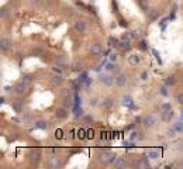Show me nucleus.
Masks as SVG:
<instances>
[{
	"mask_svg": "<svg viewBox=\"0 0 183 169\" xmlns=\"http://www.w3.org/2000/svg\"><path fill=\"white\" fill-rule=\"evenodd\" d=\"M146 14H148V17H149V18H151V20H158V18H159V16H161V14H159V11L158 10H155V9H149V10L146 11Z\"/></svg>",
	"mask_w": 183,
	"mask_h": 169,
	"instance_id": "a211bd4d",
	"label": "nucleus"
},
{
	"mask_svg": "<svg viewBox=\"0 0 183 169\" xmlns=\"http://www.w3.org/2000/svg\"><path fill=\"white\" fill-rule=\"evenodd\" d=\"M175 83H176V78L175 76H168L166 79H165V84L166 86H173Z\"/></svg>",
	"mask_w": 183,
	"mask_h": 169,
	"instance_id": "bb28decb",
	"label": "nucleus"
},
{
	"mask_svg": "<svg viewBox=\"0 0 183 169\" xmlns=\"http://www.w3.org/2000/svg\"><path fill=\"white\" fill-rule=\"evenodd\" d=\"M100 106L104 107V109H111V107L114 106V100L111 99V97H104V99L100 101Z\"/></svg>",
	"mask_w": 183,
	"mask_h": 169,
	"instance_id": "2eb2a0df",
	"label": "nucleus"
},
{
	"mask_svg": "<svg viewBox=\"0 0 183 169\" xmlns=\"http://www.w3.org/2000/svg\"><path fill=\"white\" fill-rule=\"evenodd\" d=\"M128 62L135 66V65H138V63L141 62V57L140 55H137V54H132V55H130L128 57Z\"/></svg>",
	"mask_w": 183,
	"mask_h": 169,
	"instance_id": "6ab92c4d",
	"label": "nucleus"
},
{
	"mask_svg": "<svg viewBox=\"0 0 183 169\" xmlns=\"http://www.w3.org/2000/svg\"><path fill=\"white\" fill-rule=\"evenodd\" d=\"M119 48L121 49V51H124V52H127V51H130L131 49V41H128V40H120V44H119Z\"/></svg>",
	"mask_w": 183,
	"mask_h": 169,
	"instance_id": "4468645a",
	"label": "nucleus"
},
{
	"mask_svg": "<svg viewBox=\"0 0 183 169\" xmlns=\"http://www.w3.org/2000/svg\"><path fill=\"white\" fill-rule=\"evenodd\" d=\"M168 87H169V86H166V84H163V86H162L161 89H159V93H161V95L163 96V97H166V96L169 95V92H168Z\"/></svg>",
	"mask_w": 183,
	"mask_h": 169,
	"instance_id": "c85d7f7f",
	"label": "nucleus"
},
{
	"mask_svg": "<svg viewBox=\"0 0 183 169\" xmlns=\"http://www.w3.org/2000/svg\"><path fill=\"white\" fill-rule=\"evenodd\" d=\"M52 84L54 86H61V84L64 83V76H62V73H56L52 76Z\"/></svg>",
	"mask_w": 183,
	"mask_h": 169,
	"instance_id": "dca6fc26",
	"label": "nucleus"
},
{
	"mask_svg": "<svg viewBox=\"0 0 183 169\" xmlns=\"http://www.w3.org/2000/svg\"><path fill=\"white\" fill-rule=\"evenodd\" d=\"M113 165H114V168H117V169H125L130 165V162L125 158H117L114 161Z\"/></svg>",
	"mask_w": 183,
	"mask_h": 169,
	"instance_id": "9b49d317",
	"label": "nucleus"
},
{
	"mask_svg": "<svg viewBox=\"0 0 183 169\" xmlns=\"http://www.w3.org/2000/svg\"><path fill=\"white\" fill-rule=\"evenodd\" d=\"M96 104H97V99H96V97L90 99V106H96Z\"/></svg>",
	"mask_w": 183,
	"mask_h": 169,
	"instance_id": "37998d69",
	"label": "nucleus"
},
{
	"mask_svg": "<svg viewBox=\"0 0 183 169\" xmlns=\"http://www.w3.org/2000/svg\"><path fill=\"white\" fill-rule=\"evenodd\" d=\"M176 101H178V104H180V106H183V90L182 92H179L178 95H176Z\"/></svg>",
	"mask_w": 183,
	"mask_h": 169,
	"instance_id": "7c9ffc66",
	"label": "nucleus"
},
{
	"mask_svg": "<svg viewBox=\"0 0 183 169\" xmlns=\"http://www.w3.org/2000/svg\"><path fill=\"white\" fill-rule=\"evenodd\" d=\"M70 69H72L73 72H79V73H81L82 71H83V65H82L79 61H75V62L70 65Z\"/></svg>",
	"mask_w": 183,
	"mask_h": 169,
	"instance_id": "aec40b11",
	"label": "nucleus"
},
{
	"mask_svg": "<svg viewBox=\"0 0 183 169\" xmlns=\"http://www.w3.org/2000/svg\"><path fill=\"white\" fill-rule=\"evenodd\" d=\"M89 52H90V55H93V57H99V55L102 54V45H100L99 42H93V44H90Z\"/></svg>",
	"mask_w": 183,
	"mask_h": 169,
	"instance_id": "423d86ee",
	"label": "nucleus"
},
{
	"mask_svg": "<svg viewBox=\"0 0 183 169\" xmlns=\"http://www.w3.org/2000/svg\"><path fill=\"white\" fill-rule=\"evenodd\" d=\"M117 57H119V55H117L116 52H111V54H110V57H108L110 62H116V61H117Z\"/></svg>",
	"mask_w": 183,
	"mask_h": 169,
	"instance_id": "e433bc0d",
	"label": "nucleus"
},
{
	"mask_svg": "<svg viewBox=\"0 0 183 169\" xmlns=\"http://www.w3.org/2000/svg\"><path fill=\"white\" fill-rule=\"evenodd\" d=\"M127 83H128V79H127V76L124 73L116 75V86H117V87H124Z\"/></svg>",
	"mask_w": 183,
	"mask_h": 169,
	"instance_id": "6e6552de",
	"label": "nucleus"
},
{
	"mask_svg": "<svg viewBox=\"0 0 183 169\" xmlns=\"http://www.w3.org/2000/svg\"><path fill=\"white\" fill-rule=\"evenodd\" d=\"M99 79H100V82H102L104 86H107V87H110V86H113V84L116 83V76H113L110 72H107V73H102L100 76H99Z\"/></svg>",
	"mask_w": 183,
	"mask_h": 169,
	"instance_id": "f03ea898",
	"label": "nucleus"
},
{
	"mask_svg": "<svg viewBox=\"0 0 183 169\" xmlns=\"http://www.w3.org/2000/svg\"><path fill=\"white\" fill-rule=\"evenodd\" d=\"M159 155H161V154H159L158 149H149V151L146 152V157L151 158V159H158L159 158Z\"/></svg>",
	"mask_w": 183,
	"mask_h": 169,
	"instance_id": "4be33fe9",
	"label": "nucleus"
},
{
	"mask_svg": "<svg viewBox=\"0 0 183 169\" xmlns=\"http://www.w3.org/2000/svg\"><path fill=\"white\" fill-rule=\"evenodd\" d=\"M41 157H42V151L40 148H32L30 154H28V158H30L31 164H38L41 161Z\"/></svg>",
	"mask_w": 183,
	"mask_h": 169,
	"instance_id": "20e7f679",
	"label": "nucleus"
},
{
	"mask_svg": "<svg viewBox=\"0 0 183 169\" xmlns=\"http://www.w3.org/2000/svg\"><path fill=\"white\" fill-rule=\"evenodd\" d=\"M85 120H86V121H93V117L86 116V117H85Z\"/></svg>",
	"mask_w": 183,
	"mask_h": 169,
	"instance_id": "c03bdc74",
	"label": "nucleus"
},
{
	"mask_svg": "<svg viewBox=\"0 0 183 169\" xmlns=\"http://www.w3.org/2000/svg\"><path fill=\"white\" fill-rule=\"evenodd\" d=\"M142 124L145 128H154V127L158 124V118H156L155 114H146L144 118H142Z\"/></svg>",
	"mask_w": 183,
	"mask_h": 169,
	"instance_id": "7ed1b4c3",
	"label": "nucleus"
},
{
	"mask_svg": "<svg viewBox=\"0 0 183 169\" xmlns=\"http://www.w3.org/2000/svg\"><path fill=\"white\" fill-rule=\"evenodd\" d=\"M68 116H69V111H68V109H65V107H58L55 110V117L58 120H65Z\"/></svg>",
	"mask_w": 183,
	"mask_h": 169,
	"instance_id": "1a4fd4ad",
	"label": "nucleus"
},
{
	"mask_svg": "<svg viewBox=\"0 0 183 169\" xmlns=\"http://www.w3.org/2000/svg\"><path fill=\"white\" fill-rule=\"evenodd\" d=\"M66 65H62V63H58V62H55L54 65H52V69H54L56 73H62L64 72V69Z\"/></svg>",
	"mask_w": 183,
	"mask_h": 169,
	"instance_id": "b1692460",
	"label": "nucleus"
},
{
	"mask_svg": "<svg viewBox=\"0 0 183 169\" xmlns=\"http://www.w3.org/2000/svg\"><path fill=\"white\" fill-rule=\"evenodd\" d=\"M73 28H75L78 32H85L87 28L86 20H83V18H76V20L73 21Z\"/></svg>",
	"mask_w": 183,
	"mask_h": 169,
	"instance_id": "39448f33",
	"label": "nucleus"
},
{
	"mask_svg": "<svg viewBox=\"0 0 183 169\" xmlns=\"http://www.w3.org/2000/svg\"><path fill=\"white\" fill-rule=\"evenodd\" d=\"M135 166H137V168H148L149 164H148V161H145V159H141V161H138V162L135 164Z\"/></svg>",
	"mask_w": 183,
	"mask_h": 169,
	"instance_id": "cd10ccee",
	"label": "nucleus"
},
{
	"mask_svg": "<svg viewBox=\"0 0 183 169\" xmlns=\"http://www.w3.org/2000/svg\"><path fill=\"white\" fill-rule=\"evenodd\" d=\"M35 128H40V130H49L51 128V124L48 121H44V120H38L35 123Z\"/></svg>",
	"mask_w": 183,
	"mask_h": 169,
	"instance_id": "f3484780",
	"label": "nucleus"
},
{
	"mask_svg": "<svg viewBox=\"0 0 183 169\" xmlns=\"http://www.w3.org/2000/svg\"><path fill=\"white\" fill-rule=\"evenodd\" d=\"M121 38H123V40H128V41H131V40L134 38V34H132V32H124L123 35H121Z\"/></svg>",
	"mask_w": 183,
	"mask_h": 169,
	"instance_id": "473e14b6",
	"label": "nucleus"
},
{
	"mask_svg": "<svg viewBox=\"0 0 183 169\" xmlns=\"http://www.w3.org/2000/svg\"><path fill=\"white\" fill-rule=\"evenodd\" d=\"M13 45V42H11L10 38L7 37H3L0 40V49H1V52H6V51H9Z\"/></svg>",
	"mask_w": 183,
	"mask_h": 169,
	"instance_id": "0eeeda50",
	"label": "nucleus"
},
{
	"mask_svg": "<svg viewBox=\"0 0 183 169\" xmlns=\"http://www.w3.org/2000/svg\"><path fill=\"white\" fill-rule=\"evenodd\" d=\"M44 51L42 49H34V55H42Z\"/></svg>",
	"mask_w": 183,
	"mask_h": 169,
	"instance_id": "79ce46f5",
	"label": "nucleus"
},
{
	"mask_svg": "<svg viewBox=\"0 0 183 169\" xmlns=\"http://www.w3.org/2000/svg\"><path fill=\"white\" fill-rule=\"evenodd\" d=\"M140 47H141V49H148V44H146L145 41H141L140 42Z\"/></svg>",
	"mask_w": 183,
	"mask_h": 169,
	"instance_id": "58836bf2",
	"label": "nucleus"
},
{
	"mask_svg": "<svg viewBox=\"0 0 183 169\" xmlns=\"http://www.w3.org/2000/svg\"><path fill=\"white\" fill-rule=\"evenodd\" d=\"M135 1H137V4H138V7H140L141 10H144V11H148V10H149L148 0H135Z\"/></svg>",
	"mask_w": 183,
	"mask_h": 169,
	"instance_id": "412c9836",
	"label": "nucleus"
},
{
	"mask_svg": "<svg viewBox=\"0 0 183 169\" xmlns=\"http://www.w3.org/2000/svg\"><path fill=\"white\" fill-rule=\"evenodd\" d=\"M121 104L125 106V107H134V99L130 95H124L121 97Z\"/></svg>",
	"mask_w": 183,
	"mask_h": 169,
	"instance_id": "f8f14e48",
	"label": "nucleus"
},
{
	"mask_svg": "<svg viewBox=\"0 0 183 169\" xmlns=\"http://www.w3.org/2000/svg\"><path fill=\"white\" fill-rule=\"evenodd\" d=\"M11 107L14 109V111H16V113H20V111H21V104H20V103H13V104H11Z\"/></svg>",
	"mask_w": 183,
	"mask_h": 169,
	"instance_id": "c9c22d12",
	"label": "nucleus"
},
{
	"mask_svg": "<svg viewBox=\"0 0 183 169\" xmlns=\"http://www.w3.org/2000/svg\"><path fill=\"white\" fill-rule=\"evenodd\" d=\"M108 47L110 48H113V47H119V44H120V41L117 40V38H114V37H110L108 38Z\"/></svg>",
	"mask_w": 183,
	"mask_h": 169,
	"instance_id": "393cba45",
	"label": "nucleus"
},
{
	"mask_svg": "<svg viewBox=\"0 0 183 169\" xmlns=\"http://www.w3.org/2000/svg\"><path fill=\"white\" fill-rule=\"evenodd\" d=\"M106 69H107V72H110V73H116L117 71H119V66H117V63L116 62H110L107 63V66H106Z\"/></svg>",
	"mask_w": 183,
	"mask_h": 169,
	"instance_id": "5701e85b",
	"label": "nucleus"
},
{
	"mask_svg": "<svg viewBox=\"0 0 183 169\" xmlns=\"http://www.w3.org/2000/svg\"><path fill=\"white\" fill-rule=\"evenodd\" d=\"M165 110H172L171 103H162L161 104V111H165Z\"/></svg>",
	"mask_w": 183,
	"mask_h": 169,
	"instance_id": "f704fd0d",
	"label": "nucleus"
},
{
	"mask_svg": "<svg viewBox=\"0 0 183 169\" xmlns=\"http://www.w3.org/2000/svg\"><path fill=\"white\" fill-rule=\"evenodd\" d=\"M26 89H27V84H24L21 80L14 86V92H16V95H18V96L24 95V93H26Z\"/></svg>",
	"mask_w": 183,
	"mask_h": 169,
	"instance_id": "ddd939ff",
	"label": "nucleus"
},
{
	"mask_svg": "<svg viewBox=\"0 0 183 169\" xmlns=\"http://www.w3.org/2000/svg\"><path fill=\"white\" fill-rule=\"evenodd\" d=\"M173 117H175V113L173 110H165V111H161V120L163 123H171Z\"/></svg>",
	"mask_w": 183,
	"mask_h": 169,
	"instance_id": "9d476101",
	"label": "nucleus"
},
{
	"mask_svg": "<svg viewBox=\"0 0 183 169\" xmlns=\"http://www.w3.org/2000/svg\"><path fill=\"white\" fill-rule=\"evenodd\" d=\"M32 3H37L38 4V3H40V0H32Z\"/></svg>",
	"mask_w": 183,
	"mask_h": 169,
	"instance_id": "a18cd8bd",
	"label": "nucleus"
},
{
	"mask_svg": "<svg viewBox=\"0 0 183 169\" xmlns=\"http://www.w3.org/2000/svg\"><path fill=\"white\" fill-rule=\"evenodd\" d=\"M120 26L121 27H128V23H127V20H124V18H120Z\"/></svg>",
	"mask_w": 183,
	"mask_h": 169,
	"instance_id": "4c0bfd02",
	"label": "nucleus"
},
{
	"mask_svg": "<svg viewBox=\"0 0 183 169\" xmlns=\"http://www.w3.org/2000/svg\"><path fill=\"white\" fill-rule=\"evenodd\" d=\"M9 16H10V11L7 10V9H1V10H0V17H1V18H7Z\"/></svg>",
	"mask_w": 183,
	"mask_h": 169,
	"instance_id": "2f4dec72",
	"label": "nucleus"
},
{
	"mask_svg": "<svg viewBox=\"0 0 183 169\" xmlns=\"http://www.w3.org/2000/svg\"><path fill=\"white\" fill-rule=\"evenodd\" d=\"M91 83H93V79H90V78H87V79H86V82H85V84H86V87H89V86H90Z\"/></svg>",
	"mask_w": 183,
	"mask_h": 169,
	"instance_id": "a19ab883",
	"label": "nucleus"
},
{
	"mask_svg": "<svg viewBox=\"0 0 183 169\" xmlns=\"http://www.w3.org/2000/svg\"><path fill=\"white\" fill-rule=\"evenodd\" d=\"M21 82L24 84H31L32 83V75H24V76H23L21 78Z\"/></svg>",
	"mask_w": 183,
	"mask_h": 169,
	"instance_id": "a878e982",
	"label": "nucleus"
},
{
	"mask_svg": "<svg viewBox=\"0 0 183 169\" xmlns=\"http://www.w3.org/2000/svg\"><path fill=\"white\" fill-rule=\"evenodd\" d=\"M55 62L66 65V59H65V57H62V55H56V57H55Z\"/></svg>",
	"mask_w": 183,
	"mask_h": 169,
	"instance_id": "c756f323",
	"label": "nucleus"
},
{
	"mask_svg": "<svg viewBox=\"0 0 183 169\" xmlns=\"http://www.w3.org/2000/svg\"><path fill=\"white\" fill-rule=\"evenodd\" d=\"M180 118H182V120H183V113H182V114H180Z\"/></svg>",
	"mask_w": 183,
	"mask_h": 169,
	"instance_id": "49530a36",
	"label": "nucleus"
},
{
	"mask_svg": "<svg viewBox=\"0 0 183 169\" xmlns=\"http://www.w3.org/2000/svg\"><path fill=\"white\" fill-rule=\"evenodd\" d=\"M173 127H175V130H176V131H183V120L182 118H180V121H178Z\"/></svg>",
	"mask_w": 183,
	"mask_h": 169,
	"instance_id": "72a5a7b5",
	"label": "nucleus"
},
{
	"mask_svg": "<svg viewBox=\"0 0 183 169\" xmlns=\"http://www.w3.org/2000/svg\"><path fill=\"white\" fill-rule=\"evenodd\" d=\"M117 159V157H116V154L111 152V151H108V149H106V151H100L99 152V155H97V161H99V164L100 165H111L114 164V161Z\"/></svg>",
	"mask_w": 183,
	"mask_h": 169,
	"instance_id": "f257e3e1",
	"label": "nucleus"
},
{
	"mask_svg": "<svg viewBox=\"0 0 183 169\" xmlns=\"http://www.w3.org/2000/svg\"><path fill=\"white\" fill-rule=\"evenodd\" d=\"M146 78H148V72H146V71H144V72H142V75H141V79L146 80Z\"/></svg>",
	"mask_w": 183,
	"mask_h": 169,
	"instance_id": "ea45409f",
	"label": "nucleus"
}]
</instances>
